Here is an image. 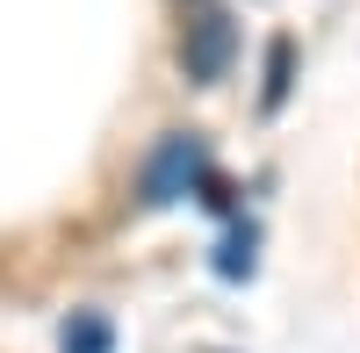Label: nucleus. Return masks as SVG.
Here are the masks:
<instances>
[{
	"instance_id": "obj_1",
	"label": "nucleus",
	"mask_w": 360,
	"mask_h": 353,
	"mask_svg": "<svg viewBox=\"0 0 360 353\" xmlns=\"http://www.w3.org/2000/svg\"><path fill=\"white\" fill-rule=\"evenodd\" d=\"M188 188H202V137L195 130H173L159 152H152V166H144V210H166V202H180Z\"/></svg>"
},
{
	"instance_id": "obj_2",
	"label": "nucleus",
	"mask_w": 360,
	"mask_h": 353,
	"mask_svg": "<svg viewBox=\"0 0 360 353\" xmlns=\"http://www.w3.org/2000/svg\"><path fill=\"white\" fill-rule=\"evenodd\" d=\"M231 51H238L231 15H224V8H202V15L188 22V37H180V72H188L195 86H217V79L231 72Z\"/></svg>"
},
{
	"instance_id": "obj_3",
	"label": "nucleus",
	"mask_w": 360,
	"mask_h": 353,
	"mask_svg": "<svg viewBox=\"0 0 360 353\" xmlns=\"http://www.w3.org/2000/svg\"><path fill=\"white\" fill-rule=\"evenodd\" d=\"M58 339H65V353H108V346H115V332H108V317H101V310H72Z\"/></svg>"
},
{
	"instance_id": "obj_4",
	"label": "nucleus",
	"mask_w": 360,
	"mask_h": 353,
	"mask_svg": "<svg viewBox=\"0 0 360 353\" xmlns=\"http://www.w3.org/2000/svg\"><path fill=\"white\" fill-rule=\"evenodd\" d=\"M252 245H259V238H252V224H245V231H231V238H224V252H217V274H224V281L252 274Z\"/></svg>"
}]
</instances>
